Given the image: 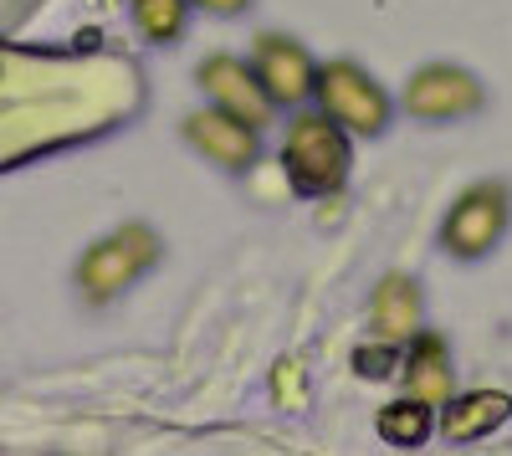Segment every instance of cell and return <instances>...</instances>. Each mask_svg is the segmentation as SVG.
<instances>
[{
	"mask_svg": "<svg viewBox=\"0 0 512 456\" xmlns=\"http://www.w3.org/2000/svg\"><path fill=\"white\" fill-rule=\"evenodd\" d=\"M282 170L292 195L323 200L349 180V129H338L328 113H308L292 123V134L282 144Z\"/></svg>",
	"mask_w": 512,
	"mask_h": 456,
	"instance_id": "1",
	"label": "cell"
},
{
	"mask_svg": "<svg viewBox=\"0 0 512 456\" xmlns=\"http://www.w3.org/2000/svg\"><path fill=\"white\" fill-rule=\"evenodd\" d=\"M190 6H205L216 16H236V11H246V0H190Z\"/></svg>",
	"mask_w": 512,
	"mask_h": 456,
	"instance_id": "16",
	"label": "cell"
},
{
	"mask_svg": "<svg viewBox=\"0 0 512 456\" xmlns=\"http://www.w3.org/2000/svg\"><path fill=\"white\" fill-rule=\"evenodd\" d=\"M200 88H205L210 103H216L221 113H231V118L267 123V113H272V98L262 88V77H256V67H246L236 57H205L200 62Z\"/></svg>",
	"mask_w": 512,
	"mask_h": 456,
	"instance_id": "5",
	"label": "cell"
},
{
	"mask_svg": "<svg viewBox=\"0 0 512 456\" xmlns=\"http://www.w3.org/2000/svg\"><path fill=\"white\" fill-rule=\"evenodd\" d=\"M374 426H379V436L390 446H425V436L436 431V405L420 400V395H405L395 405H384Z\"/></svg>",
	"mask_w": 512,
	"mask_h": 456,
	"instance_id": "11",
	"label": "cell"
},
{
	"mask_svg": "<svg viewBox=\"0 0 512 456\" xmlns=\"http://www.w3.org/2000/svg\"><path fill=\"white\" fill-rule=\"evenodd\" d=\"M502 231H507V190L502 185H477L451 205V216L441 226V246L461 262H477L497 246Z\"/></svg>",
	"mask_w": 512,
	"mask_h": 456,
	"instance_id": "4",
	"label": "cell"
},
{
	"mask_svg": "<svg viewBox=\"0 0 512 456\" xmlns=\"http://www.w3.org/2000/svg\"><path fill=\"white\" fill-rule=\"evenodd\" d=\"M272 390H277V400H282V405H292V410L303 405V364H292V359H287V364L277 369Z\"/></svg>",
	"mask_w": 512,
	"mask_h": 456,
	"instance_id": "15",
	"label": "cell"
},
{
	"mask_svg": "<svg viewBox=\"0 0 512 456\" xmlns=\"http://www.w3.org/2000/svg\"><path fill=\"white\" fill-rule=\"evenodd\" d=\"M185 139H190L205 159H216L221 170H251L256 154H262V144H256V123L231 118V113H221V108L190 113Z\"/></svg>",
	"mask_w": 512,
	"mask_h": 456,
	"instance_id": "7",
	"label": "cell"
},
{
	"mask_svg": "<svg viewBox=\"0 0 512 456\" xmlns=\"http://www.w3.org/2000/svg\"><path fill=\"white\" fill-rule=\"evenodd\" d=\"M400 364H405V354L395 344H364V349H354V369L364 380H390Z\"/></svg>",
	"mask_w": 512,
	"mask_h": 456,
	"instance_id": "14",
	"label": "cell"
},
{
	"mask_svg": "<svg viewBox=\"0 0 512 456\" xmlns=\"http://www.w3.org/2000/svg\"><path fill=\"white\" fill-rule=\"evenodd\" d=\"M400 375H405L410 395H420V400H431V405L451 400V364H446V344L436 334H415Z\"/></svg>",
	"mask_w": 512,
	"mask_h": 456,
	"instance_id": "10",
	"label": "cell"
},
{
	"mask_svg": "<svg viewBox=\"0 0 512 456\" xmlns=\"http://www.w3.org/2000/svg\"><path fill=\"white\" fill-rule=\"evenodd\" d=\"M251 67H256V77H262L267 98L282 103V108L303 103V98L313 93V82H318L313 57L297 47L292 36H262V41H256V62H251Z\"/></svg>",
	"mask_w": 512,
	"mask_h": 456,
	"instance_id": "6",
	"label": "cell"
},
{
	"mask_svg": "<svg viewBox=\"0 0 512 456\" xmlns=\"http://www.w3.org/2000/svg\"><path fill=\"white\" fill-rule=\"evenodd\" d=\"M482 103V88L461 67H420L405 88V108L415 118H461Z\"/></svg>",
	"mask_w": 512,
	"mask_h": 456,
	"instance_id": "8",
	"label": "cell"
},
{
	"mask_svg": "<svg viewBox=\"0 0 512 456\" xmlns=\"http://www.w3.org/2000/svg\"><path fill=\"white\" fill-rule=\"evenodd\" d=\"M313 93H318L323 113L338 123V129H349V134H379L384 118H390V98H384L374 88V77L364 67H354V62L318 67Z\"/></svg>",
	"mask_w": 512,
	"mask_h": 456,
	"instance_id": "2",
	"label": "cell"
},
{
	"mask_svg": "<svg viewBox=\"0 0 512 456\" xmlns=\"http://www.w3.org/2000/svg\"><path fill=\"white\" fill-rule=\"evenodd\" d=\"M185 6L190 0H134V21L149 41H175L185 26Z\"/></svg>",
	"mask_w": 512,
	"mask_h": 456,
	"instance_id": "13",
	"label": "cell"
},
{
	"mask_svg": "<svg viewBox=\"0 0 512 456\" xmlns=\"http://www.w3.org/2000/svg\"><path fill=\"white\" fill-rule=\"evenodd\" d=\"M374 323L384 328V334H410V328L420 323V298L410 277H384L379 293H374Z\"/></svg>",
	"mask_w": 512,
	"mask_h": 456,
	"instance_id": "12",
	"label": "cell"
},
{
	"mask_svg": "<svg viewBox=\"0 0 512 456\" xmlns=\"http://www.w3.org/2000/svg\"><path fill=\"white\" fill-rule=\"evenodd\" d=\"M512 416V395L502 390H472V395H451L441 400V431L446 441H482Z\"/></svg>",
	"mask_w": 512,
	"mask_h": 456,
	"instance_id": "9",
	"label": "cell"
},
{
	"mask_svg": "<svg viewBox=\"0 0 512 456\" xmlns=\"http://www.w3.org/2000/svg\"><path fill=\"white\" fill-rule=\"evenodd\" d=\"M154 257H159L154 231H144V226H123L118 236L98 241L93 252L82 257L77 282H82V293H88L93 303H108V298H113V293H123V287L134 282Z\"/></svg>",
	"mask_w": 512,
	"mask_h": 456,
	"instance_id": "3",
	"label": "cell"
}]
</instances>
